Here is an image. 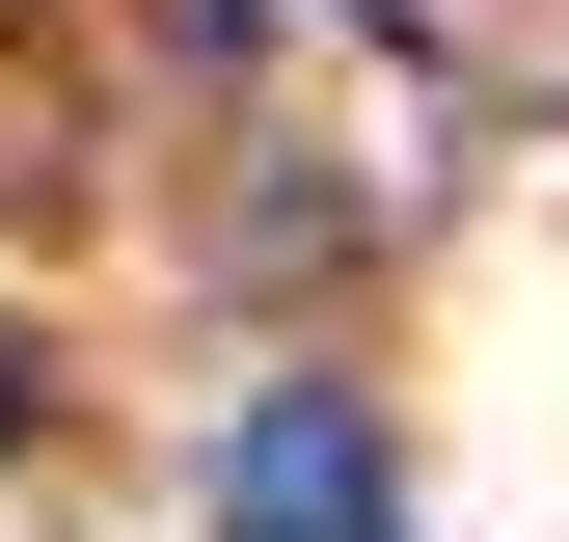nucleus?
<instances>
[{"label":"nucleus","instance_id":"nucleus-1","mask_svg":"<svg viewBox=\"0 0 569 542\" xmlns=\"http://www.w3.org/2000/svg\"><path fill=\"white\" fill-rule=\"evenodd\" d=\"M218 542H407V489H380V406H244L218 434Z\"/></svg>","mask_w":569,"mask_h":542},{"label":"nucleus","instance_id":"nucleus-2","mask_svg":"<svg viewBox=\"0 0 569 542\" xmlns=\"http://www.w3.org/2000/svg\"><path fill=\"white\" fill-rule=\"evenodd\" d=\"M352 28H435V0H352Z\"/></svg>","mask_w":569,"mask_h":542}]
</instances>
